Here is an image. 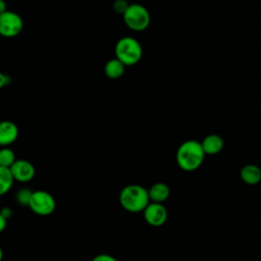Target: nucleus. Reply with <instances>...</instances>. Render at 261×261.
Listing matches in <instances>:
<instances>
[{"label": "nucleus", "mask_w": 261, "mask_h": 261, "mask_svg": "<svg viewBox=\"0 0 261 261\" xmlns=\"http://www.w3.org/2000/svg\"><path fill=\"white\" fill-rule=\"evenodd\" d=\"M200 143L205 155H216L223 149L224 146L223 139L215 134L206 136Z\"/></svg>", "instance_id": "10"}, {"label": "nucleus", "mask_w": 261, "mask_h": 261, "mask_svg": "<svg viewBox=\"0 0 261 261\" xmlns=\"http://www.w3.org/2000/svg\"><path fill=\"white\" fill-rule=\"evenodd\" d=\"M6 225H7V219H5L0 213V232H2L6 228Z\"/></svg>", "instance_id": "21"}, {"label": "nucleus", "mask_w": 261, "mask_h": 261, "mask_svg": "<svg viewBox=\"0 0 261 261\" xmlns=\"http://www.w3.org/2000/svg\"><path fill=\"white\" fill-rule=\"evenodd\" d=\"M14 181L29 182L36 175V168L32 162L25 159H16L14 163L9 167Z\"/></svg>", "instance_id": "8"}, {"label": "nucleus", "mask_w": 261, "mask_h": 261, "mask_svg": "<svg viewBox=\"0 0 261 261\" xmlns=\"http://www.w3.org/2000/svg\"><path fill=\"white\" fill-rule=\"evenodd\" d=\"M7 10V4L4 0H0V14Z\"/></svg>", "instance_id": "22"}, {"label": "nucleus", "mask_w": 261, "mask_h": 261, "mask_svg": "<svg viewBox=\"0 0 261 261\" xmlns=\"http://www.w3.org/2000/svg\"><path fill=\"white\" fill-rule=\"evenodd\" d=\"M128 3L126 0H115L113 2V9L116 13H119V14H123L125 12V10L127 9L128 7Z\"/></svg>", "instance_id": "17"}, {"label": "nucleus", "mask_w": 261, "mask_h": 261, "mask_svg": "<svg viewBox=\"0 0 261 261\" xmlns=\"http://www.w3.org/2000/svg\"><path fill=\"white\" fill-rule=\"evenodd\" d=\"M9 81H10V77L4 72L0 71V90H2L5 86H7L9 84Z\"/></svg>", "instance_id": "19"}, {"label": "nucleus", "mask_w": 261, "mask_h": 261, "mask_svg": "<svg viewBox=\"0 0 261 261\" xmlns=\"http://www.w3.org/2000/svg\"><path fill=\"white\" fill-rule=\"evenodd\" d=\"M2 259H3V250L0 247V261H2Z\"/></svg>", "instance_id": "23"}, {"label": "nucleus", "mask_w": 261, "mask_h": 261, "mask_svg": "<svg viewBox=\"0 0 261 261\" xmlns=\"http://www.w3.org/2000/svg\"><path fill=\"white\" fill-rule=\"evenodd\" d=\"M91 261H118V260L115 257H113L112 255L102 253V254L96 255Z\"/></svg>", "instance_id": "18"}, {"label": "nucleus", "mask_w": 261, "mask_h": 261, "mask_svg": "<svg viewBox=\"0 0 261 261\" xmlns=\"http://www.w3.org/2000/svg\"><path fill=\"white\" fill-rule=\"evenodd\" d=\"M28 207L37 215L48 216L54 212L56 208V201L47 191H33Z\"/></svg>", "instance_id": "5"}, {"label": "nucleus", "mask_w": 261, "mask_h": 261, "mask_svg": "<svg viewBox=\"0 0 261 261\" xmlns=\"http://www.w3.org/2000/svg\"><path fill=\"white\" fill-rule=\"evenodd\" d=\"M205 158L201 143L196 140H188L180 144L176 151L175 159L178 167L184 171L198 169Z\"/></svg>", "instance_id": "1"}, {"label": "nucleus", "mask_w": 261, "mask_h": 261, "mask_svg": "<svg viewBox=\"0 0 261 261\" xmlns=\"http://www.w3.org/2000/svg\"><path fill=\"white\" fill-rule=\"evenodd\" d=\"M147 190L150 202L154 203H163L170 195L169 187L164 182H156Z\"/></svg>", "instance_id": "12"}, {"label": "nucleus", "mask_w": 261, "mask_h": 261, "mask_svg": "<svg viewBox=\"0 0 261 261\" xmlns=\"http://www.w3.org/2000/svg\"><path fill=\"white\" fill-rule=\"evenodd\" d=\"M14 182L10 169L0 166V196L5 195L10 191Z\"/></svg>", "instance_id": "14"}, {"label": "nucleus", "mask_w": 261, "mask_h": 261, "mask_svg": "<svg viewBox=\"0 0 261 261\" xmlns=\"http://www.w3.org/2000/svg\"><path fill=\"white\" fill-rule=\"evenodd\" d=\"M115 58L121 61L125 66L138 63L143 56V48L138 40L132 37L120 38L114 48Z\"/></svg>", "instance_id": "3"}, {"label": "nucleus", "mask_w": 261, "mask_h": 261, "mask_svg": "<svg viewBox=\"0 0 261 261\" xmlns=\"http://www.w3.org/2000/svg\"><path fill=\"white\" fill-rule=\"evenodd\" d=\"M145 221L154 227L163 225L167 220V209L162 203L150 202L143 210Z\"/></svg>", "instance_id": "7"}, {"label": "nucleus", "mask_w": 261, "mask_h": 261, "mask_svg": "<svg viewBox=\"0 0 261 261\" xmlns=\"http://www.w3.org/2000/svg\"><path fill=\"white\" fill-rule=\"evenodd\" d=\"M126 1H128V0H126Z\"/></svg>", "instance_id": "24"}, {"label": "nucleus", "mask_w": 261, "mask_h": 261, "mask_svg": "<svg viewBox=\"0 0 261 261\" xmlns=\"http://www.w3.org/2000/svg\"><path fill=\"white\" fill-rule=\"evenodd\" d=\"M122 18L126 27L135 32L145 31L151 21V15L148 9L138 3L129 4L122 14Z\"/></svg>", "instance_id": "4"}, {"label": "nucleus", "mask_w": 261, "mask_h": 261, "mask_svg": "<svg viewBox=\"0 0 261 261\" xmlns=\"http://www.w3.org/2000/svg\"><path fill=\"white\" fill-rule=\"evenodd\" d=\"M16 160L15 153L9 147L0 148V166L9 168Z\"/></svg>", "instance_id": "15"}, {"label": "nucleus", "mask_w": 261, "mask_h": 261, "mask_svg": "<svg viewBox=\"0 0 261 261\" xmlns=\"http://www.w3.org/2000/svg\"><path fill=\"white\" fill-rule=\"evenodd\" d=\"M0 213L1 215L5 218V219H9L12 215V210L9 208V207H3L1 210H0Z\"/></svg>", "instance_id": "20"}, {"label": "nucleus", "mask_w": 261, "mask_h": 261, "mask_svg": "<svg viewBox=\"0 0 261 261\" xmlns=\"http://www.w3.org/2000/svg\"><path fill=\"white\" fill-rule=\"evenodd\" d=\"M32 194H33V191H31L30 189H25V188L20 189L15 194V200L19 205L28 206L30 203Z\"/></svg>", "instance_id": "16"}, {"label": "nucleus", "mask_w": 261, "mask_h": 261, "mask_svg": "<svg viewBox=\"0 0 261 261\" xmlns=\"http://www.w3.org/2000/svg\"><path fill=\"white\" fill-rule=\"evenodd\" d=\"M18 126L11 120L0 121V147H9L18 138Z\"/></svg>", "instance_id": "9"}, {"label": "nucleus", "mask_w": 261, "mask_h": 261, "mask_svg": "<svg viewBox=\"0 0 261 261\" xmlns=\"http://www.w3.org/2000/svg\"><path fill=\"white\" fill-rule=\"evenodd\" d=\"M124 71H125V65L115 57L112 59H109L105 63L104 72L106 76L111 80H116L121 77Z\"/></svg>", "instance_id": "13"}, {"label": "nucleus", "mask_w": 261, "mask_h": 261, "mask_svg": "<svg viewBox=\"0 0 261 261\" xmlns=\"http://www.w3.org/2000/svg\"><path fill=\"white\" fill-rule=\"evenodd\" d=\"M242 181L249 186H255L261 181V169L255 164H247L240 170Z\"/></svg>", "instance_id": "11"}, {"label": "nucleus", "mask_w": 261, "mask_h": 261, "mask_svg": "<svg viewBox=\"0 0 261 261\" xmlns=\"http://www.w3.org/2000/svg\"><path fill=\"white\" fill-rule=\"evenodd\" d=\"M23 29L22 17L15 11L6 10L0 14V36L3 38H14Z\"/></svg>", "instance_id": "6"}, {"label": "nucleus", "mask_w": 261, "mask_h": 261, "mask_svg": "<svg viewBox=\"0 0 261 261\" xmlns=\"http://www.w3.org/2000/svg\"><path fill=\"white\" fill-rule=\"evenodd\" d=\"M118 200L121 207L130 213L143 212L150 203L148 190L140 185H127L122 188Z\"/></svg>", "instance_id": "2"}]
</instances>
